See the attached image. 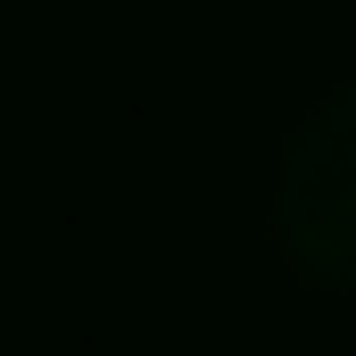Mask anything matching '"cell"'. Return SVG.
I'll use <instances>...</instances> for the list:
<instances>
[{
	"label": "cell",
	"instance_id": "obj_1",
	"mask_svg": "<svg viewBox=\"0 0 356 356\" xmlns=\"http://www.w3.org/2000/svg\"><path fill=\"white\" fill-rule=\"evenodd\" d=\"M282 249L323 290H356V83L332 91L282 166Z\"/></svg>",
	"mask_w": 356,
	"mask_h": 356
}]
</instances>
